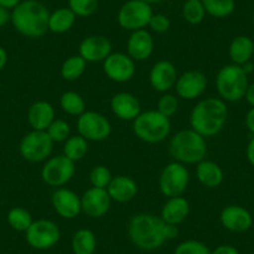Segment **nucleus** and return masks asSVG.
I'll return each instance as SVG.
<instances>
[{"label":"nucleus","mask_w":254,"mask_h":254,"mask_svg":"<svg viewBox=\"0 0 254 254\" xmlns=\"http://www.w3.org/2000/svg\"><path fill=\"white\" fill-rule=\"evenodd\" d=\"M100 0H69V8L77 18H89L99 9Z\"/></svg>","instance_id":"obj_35"},{"label":"nucleus","mask_w":254,"mask_h":254,"mask_svg":"<svg viewBox=\"0 0 254 254\" xmlns=\"http://www.w3.org/2000/svg\"><path fill=\"white\" fill-rule=\"evenodd\" d=\"M102 69L111 81L124 84L135 76L136 65L135 60L127 54L111 53L104 61Z\"/></svg>","instance_id":"obj_13"},{"label":"nucleus","mask_w":254,"mask_h":254,"mask_svg":"<svg viewBox=\"0 0 254 254\" xmlns=\"http://www.w3.org/2000/svg\"><path fill=\"white\" fill-rule=\"evenodd\" d=\"M246 153H247V160H248V162L254 167V136L248 142Z\"/></svg>","instance_id":"obj_44"},{"label":"nucleus","mask_w":254,"mask_h":254,"mask_svg":"<svg viewBox=\"0 0 254 254\" xmlns=\"http://www.w3.org/2000/svg\"><path fill=\"white\" fill-rule=\"evenodd\" d=\"M254 54V43L251 38L246 35H239L232 40L228 49V55L232 63L236 65H244L252 60Z\"/></svg>","instance_id":"obj_26"},{"label":"nucleus","mask_w":254,"mask_h":254,"mask_svg":"<svg viewBox=\"0 0 254 254\" xmlns=\"http://www.w3.org/2000/svg\"><path fill=\"white\" fill-rule=\"evenodd\" d=\"M211 254H239L238 249L234 248L233 246H228V244H223V246H219L212 252Z\"/></svg>","instance_id":"obj_41"},{"label":"nucleus","mask_w":254,"mask_h":254,"mask_svg":"<svg viewBox=\"0 0 254 254\" xmlns=\"http://www.w3.org/2000/svg\"><path fill=\"white\" fill-rule=\"evenodd\" d=\"M89 151V141L85 140L82 136H70L65 142H64L63 155L66 156L69 160L76 161L82 160L86 156Z\"/></svg>","instance_id":"obj_29"},{"label":"nucleus","mask_w":254,"mask_h":254,"mask_svg":"<svg viewBox=\"0 0 254 254\" xmlns=\"http://www.w3.org/2000/svg\"><path fill=\"white\" fill-rule=\"evenodd\" d=\"M10 10L0 5V28H3L4 25H6L10 21Z\"/></svg>","instance_id":"obj_42"},{"label":"nucleus","mask_w":254,"mask_h":254,"mask_svg":"<svg viewBox=\"0 0 254 254\" xmlns=\"http://www.w3.org/2000/svg\"><path fill=\"white\" fill-rule=\"evenodd\" d=\"M246 126L248 131L254 135V107H252L246 115Z\"/></svg>","instance_id":"obj_43"},{"label":"nucleus","mask_w":254,"mask_h":254,"mask_svg":"<svg viewBox=\"0 0 254 254\" xmlns=\"http://www.w3.org/2000/svg\"><path fill=\"white\" fill-rule=\"evenodd\" d=\"M8 223L14 231L18 232H26L29 227L33 223V217H31L30 212L28 209L23 208V207H14L9 211Z\"/></svg>","instance_id":"obj_34"},{"label":"nucleus","mask_w":254,"mask_h":254,"mask_svg":"<svg viewBox=\"0 0 254 254\" xmlns=\"http://www.w3.org/2000/svg\"><path fill=\"white\" fill-rule=\"evenodd\" d=\"M206 9H204L202 0H186L182 6V16L186 23L190 25H198L206 18Z\"/></svg>","instance_id":"obj_33"},{"label":"nucleus","mask_w":254,"mask_h":254,"mask_svg":"<svg viewBox=\"0 0 254 254\" xmlns=\"http://www.w3.org/2000/svg\"><path fill=\"white\" fill-rule=\"evenodd\" d=\"M206 13L217 19H224L232 15L236 9L234 0H202Z\"/></svg>","instance_id":"obj_32"},{"label":"nucleus","mask_w":254,"mask_h":254,"mask_svg":"<svg viewBox=\"0 0 254 254\" xmlns=\"http://www.w3.org/2000/svg\"><path fill=\"white\" fill-rule=\"evenodd\" d=\"M75 175V162L66 156L59 155L46 160L41 170V178L50 187L60 188L69 183Z\"/></svg>","instance_id":"obj_10"},{"label":"nucleus","mask_w":254,"mask_h":254,"mask_svg":"<svg viewBox=\"0 0 254 254\" xmlns=\"http://www.w3.org/2000/svg\"><path fill=\"white\" fill-rule=\"evenodd\" d=\"M152 15V6L148 3L142 0H127L117 13V23L125 30H141L148 26Z\"/></svg>","instance_id":"obj_7"},{"label":"nucleus","mask_w":254,"mask_h":254,"mask_svg":"<svg viewBox=\"0 0 254 254\" xmlns=\"http://www.w3.org/2000/svg\"><path fill=\"white\" fill-rule=\"evenodd\" d=\"M6 63H8V53L5 51V49L0 46V71L5 67Z\"/></svg>","instance_id":"obj_47"},{"label":"nucleus","mask_w":254,"mask_h":254,"mask_svg":"<svg viewBox=\"0 0 254 254\" xmlns=\"http://www.w3.org/2000/svg\"><path fill=\"white\" fill-rule=\"evenodd\" d=\"M110 105L115 116L122 121H133L141 114L140 101L130 92L116 94L111 99Z\"/></svg>","instance_id":"obj_21"},{"label":"nucleus","mask_w":254,"mask_h":254,"mask_svg":"<svg viewBox=\"0 0 254 254\" xmlns=\"http://www.w3.org/2000/svg\"><path fill=\"white\" fill-rule=\"evenodd\" d=\"M112 180V175L106 166H95L90 172V183L92 187L105 188L109 187L110 182Z\"/></svg>","instance_id":"obj_37"},{"label":"nucleus","mask_w":254,"mask_h":254,"mask_svg":"<svg viewBox=\"0 0 254 254\" xmlns=\"http://www.w3.org/2000/svg\"><path fill=\"white\" fill-rule=\"evenodd\" d=\"M60 107L65 114L70 116H77L84 114L86 110L85 100L80 94L75 91H66L64 92L60 97Z\"/></svg>","instance_id":"obj_31"},{"label":"nucleus","mask_w":254,"mask_h":254,"mask_svg":"<svg viewBox=\"0 0 254 254\" xmlns=\"http://www.w3.org/2000/svg\"><path fill=\"white\" fill-rule=\"evenodd\" d=\"M106 190L111 201L119 202V203H126V202L132 201L138 192L136 181L124 175L112 177Z\"/></svg>","instance_id":"obj_22"},{"label":"nucleus","mask_w":254,"mask_h":254,"mask_svg":"<svg viewBox=\"0 0 254 254\" xmlns=\"http://www.w3.org/2000/svg\"><path fill=\"white\" fill-rule=\"evenodd\" d=\"M153 38L146 29L132 31L127 40V55L135 61H145L153 53Z\"/></svg>","instance_id":"obj_20"},{"label":"nucleus","mask_w":254,"mask_h":254,"mask_svg":"<svg viewBox=\"0 0 254 254\" xmlns=\"http://www.w3.org/2000/svg\"><path fill=\"white\" fill-rule=\"evenodd\" d=\"M77 131L85 140L100 142L110 137L112 127L107 117L96 111H85L77 119Z\"/></svg>","instance_id":"obj_11"},{"label":"nucleus","mask_w":254,"mask_h":254,"mask_svg":"<svg viewBox=\"0 0 254 254\" xmlns=\"http://www.w3.org/2000/svg\"><path fill=\"white\" fill-rule=\"evenodd\" d=\"M77 16L70 8H59L50 13L49 30L54 34H65L74 26Z\"/></svg>","instance_id":"obj_27"},{"label":"nucleus","mask_w":254,"mask_h":254,"mask_svg":"<svg viewBox=\"0 0 254 254\" xmlns=\"http://www.w3.org/2000/svg\"><path fill=\"white\" fill-rule=\"evenodd\" d=\"M157 111L170 119L178 111V99L175 95L165 92L157 102Z\"/></svg>","instance_id":"obj_38"},{"label":"nucleus","mask_w":254,"mask_h":254,"mask_svg":"<svg viewBox=\"0 0 254 254\" xmlns=\"http://www.w3.org/2000/svg\"><path fill=\"white\" fill-rule=\"evenodd\" d=\"M170 153L182 165H197L207 156L206 138L192 128L180 131L171 138Z\"/></svg>","instance_id":"obj_4"},{"label":"nucleus","mask_w":254,"mask_h":254,"mask_svg":"<svg viewBox=\"0 0 254 254\" xmlns=\"http://www.w3.org/2000/svg\"><path fill=\"white\" fill-rule=\"evenodd\" d=\"M244 99L247 100V102H248L252 107H254V82L248 86Z\"/></svg>","instance_id":"obj_45"},{"label":"nucleus","mask_w":254,"mask_h":254,"mask_svg":"<svg viewBox=\"0 0 254 254\" xmlns=\"http://www.w3.org/2000/svg\"><path fill=\"white\" fill-rule=\"evenodd\" d=\"M228 109L226 102L218 97L201 100L190 111V128L206 137L218 135L226 126Z\"/></svg>","instance_id":"obj_2"},{"label":"nucleus","mask_w":254,"mask_h":254,"mask_svg":"<svg viewBox=\"0 0 254 254\" xmlns=\"http://www.w3.org/2000/svg\"><path fill=\"white\" fill-rule=\"evenodd\" d=\"M178 97L183 100H196L204 94L207 89V77L203 72L190 70L178 76L175 85Z\"/></svg>","instance_id":"obj_14"},{"label":"nucleus","mask_w":254,"mask_h":254,"mask_svg":"<svg viewBox=\"0 0 254 254\" xmlns=\"http://www.w3.org/2000/svg\"><path fill=\"white\" fill-rule=\"evenodd\" d=\"M197 180L207 188H217L223 182V171L218 163L209 160H203L197 163Z\"/></svg>","instance_id":"obj_25"},{"label":"nucleus","mask_w":254,"mask_h":254,"mask_svg":"<svg viewBox=\"0 0 254 254\" xmlns=\"http://www.w3.org/2000/svg\"><path fill=\"white\" fill-rule=\"evenodd\" d=\"M190 183V172L182 163L171 162L165 166L158 180L161 193L165 197L182 196Z\"/></svg>","instance_id":"obj_8"},{"label":"nucleus","mask_w":254,"mask_h":254,"mask_svg":"<svg viewBox=\"0 0 254 254\" xmlns=\"http://www.w3.org/2000/svg\"><path fill=\"white\" fill-rule=\"evenodd\" d=\"M96 237L90 229H79L72 237V252L75 254H94L96 251Z\"/></svg>","instance_id":"obj_28"},{"label":"nucleus","mask_w":254,"mask_h":254,"mask_svg":"<svg viewBox=\"0 0 254 254\" xmlns=\"http://www.w3.org/2000/svg\"><path fill=\"white\" fill-rule=\"evenodd\" d=\"M248 86V75L236 64L226 65L217 74L216 87L223 101L236 102L244 99Z\"/></svg>","instance_id":"obj_6"},{"label":"nucleus","mask_w":254,"mask_h":254,"mask_svg":"<svg viewBox=\"0 0 254 254\" xmlns=\"http://www.w3.org/2000/svg\"><path fill=\"white\" fill-rule=\"evenodd\" d=\"M142 1H146V3H148L150 5H152V4L160 3V1H162V0H142Z\"/></svg>","instance_id":"obj_49"},{"label":"nucleus","mask_w":254,"mask_h":254,"mask_svg":"<svg viewBox=\"0 0 254 254\" xmlns=\"http://www.w3.org/2000/svg\"><path fill=\"white\" fill-rule=\"evenodd\" d=\"M221 223L227 231L234 233H243L247 232L253 224V217L251 212L244 207L238 204H231L222 209Z\"/></svg>","instance_id":"obj_19"},{"label":"nucleus","mask_w":254,"mask_h":254,"mask_svg":"<svg viewBox=\"0 0 254 254\" xmlns=\"http://www.w3.org/2000/svg\"><path fill=\"white\" fill-rule=\"evenodd\" d=\"M86 70V61L80 55L67 58L61 65V77L66 81H76Z\"/></svg>","instance_id":"obj_30"},{"label":"nucleus","mask_w":254,"mask_h":254,"mask_svg":"<svg viewBox=\"0 0 254 254\" xmlns=\"http://www.w3.org/2000/svg\"><path fill=\"white\" fill-rule=\"evenodd\" d=\"M111 202L107 190L91 187L81 196V209L91 218H100L109 212Z\"/></svg>","instance_id":"obj_16"},{"label":"nucleus","mask_w":254,"mask_h":254,"mask_svg":"<svg viewBox=\"0 0 254 254\" xmlns=\"http://www.w3.org/2000/svg\"><path fill=\"white\" fill-rule=\"evenodd\" d=\"M148 26H150L151 30L155 31V33L165 34L170 30L171 21L165 14H153Z\"/></svg>","instance_id":"obj_40"},{"label":"nucleus","mask_w":254,"mask_h":254,"mask_svg":"<svg viewBox=\"0 0 254 254\" xmlns=\"http://www.w3.org/2000/svg\"><path fill=\"white\" fill-rule=\"evenodd\" d=\"M242 69L244 70V72H246L247 75H249L253 71V64H252L251 61H249V63H246L244 65H242Z\"/></svg>","instance_id":"obj_48"},{"label":"nucleus","mask_w":254,"mask_h":254,"mask_svg":"<svg viewBox=\"0 0 254 254\" xmlns=\"http://www.w3.org/2000/svg\"><path fill=\"white\" fill-rule=\"evenodd\" d=\"M185 1H186V0H185Z\"/></svg>","instance_id":"obj_51"},{"label":"nucleus","mask_w":254,"mask_h":254,"mask_svg":"<svg viewBox=\"0 0 254 254\" xmlns=\"http://www.w3.org/2000/svg\"><path fill=\"white\" fill-rule=\"evenodd\" d=\"M50 11L39 0H23L11 10L10 21L20 35L39 39L49 30Z\"/></svg>","instance_id":"obj_3"},{"label":"nucleus","mask_w":254,"mask_h":254,"mask_svg":"<svg viewBox=\"0 0 254 254\" xmlns=\"http://www.w3.org/2000/svg\"><path fill=\"white\" fill-rule=\"evenodd\" d=\"M190 202L185 197H171L163 204L162 211H161V218L166 223L178 226L186 221V218L190 214Z\"/></svg>","instance_id":"obj_24"},{"label":"nucleus","mask_w":254,"mask_h":254,"mask_svg":"<svg viewBox=\"0 0 254 254\" xmlns=\"http://www.w3.org/2000/svg\"><path fill=\"white\" fill-rule=\"evenodd\" d=\"M175 254H211L208 247L199 241L182 242L175 249Z\"/></svg>","instance_id":"obj_39"},{"label":"nucleus","mask_w":254,"mask_h":254,"mask_svg":"<svg viewBox=\"0 0 254 254\" xmlns=\"http://www.w3.org/2000/svg\"><path fill=\"white\" fill-rule=\"evenodd\" d=\"M132 124L136 137L146 143H160L168 137L171 132V121L157 110L141 112Z\"/></svg>","instance_id":"obj_5"},{"label":"nucleus","mask_w":254,"mask_h":254,"mask_svg":"<svg viewBox=\"0 0 254 254\" xmlns=\"http://www.w3.org/2000/svg\"><path fill=\"white\" fill-rule=\"evenodd\" d=\"M131 242L142 251H155L166 241L178 236L177 226L168 224L161 217L151 213H138L128 223Z\"/></svg>","instance_id":"obj_1"},{"label":"nucleus","mask_w":254,"mask_h":254,"mask_svg":"<svg viewBox=\"0 0 254 254\" xmlns=\"http://www.w3.org/2000/svg\"><path fill=\"white\" fill-rule=\"evenodd\" d=\"M252 18H253V23H254V10H253V14H252Z\"/></svg>","instance_id":"obj_50"},{"label":"nucleus","mask_w":254,"mask_h":254,"mask_svg":"<svg viewBox=\"0 0 254 254\" xmlns=\"http://www.w3.org/2000/svg\"><path fill=\"white\" fill-rule=\"evenodd\" d=\"M60 229L58 224L49 219H38L31 223L25 232L26 242L35 249H49L60 241Z\"/></svg>","instance_id":"obj_12"},{"label":"nucleus","mask_w":254,"mask_h":254,"mask_svg":"<svg viewBox=\"0 0 254 254\" xmlns=\"http://www.w3.org/2000/svg\"><path fill=\"white\" fill-rule=\"evenodd\" d=\"M23 0H0V5L4 6V8L9 9V10H13L16 5L21 3Z\"/></svg>","instance_id":"obj_46"},{"label":"nucleus","mask_w":254,"mask_h":254,"mask_svg":"<svg viewBox=\"0 0 254 254\" xmlns=\"http://www.w3.org/2000/svg\"><path fill=\"white\" fill-rule=\"evenodd\" d=\"M48 135L53 140V142H65L70 137V125L65 120H54L50 126L46 130Z\"/></svg>","instance_id":"obj_36"},{"label":"nucleus","mask_w":254,"mask_h":254,"mask_svg":"<svg viewBox=\"0 0 254 254\" xmlns=\"http://www.w3.org/2000/svg\"><path fill=\"white\" fill-rule=\"evenodd\" d=\"M54 142L46 131L33 130L26 133L20 141L19 152L21 157L31 163L43 162L48 160L53 152Z\"/></svg>","instance_id":"obj_9"},{"label":"nucleus","mask_w":254,"mask_h":254,"mask_svg":"<svg viewBox=\"0 0 254 254\" xmlns=\"http://www.w3.org/2000/svg\"><path fill=\"white\" fill-rule=\"evenodd\" d=\"M55 120V110L48 101H36L29 107L28 122L33 130L46 131Z\"/></svg>","instance_id":"obj_23"},{"label":"nucleus","mask_w":254,"mask_h":254,"mask_svg":"<svg viewBox=\"0 0 254 254\" xmlns=\"http://www.w3.org/2000/svg\"><path fill=\"white\" fill-rule=\"evenodd\" d=\"M51 204L60 217L65 219H74L82 212L81 197L69 188H56L51 196Z\"/></svg>","instance_id":"obj_15"},{"label":"nucleus","mask_w":254,"mask_h":254,"mask_svg":"<svg viewBox=\"0 0 254 254\" xmlns=\"http://www.w3.org/2000/svg\"><path fill=\"white\" fill-rule=\"evenodd\" d=\"M112 53L111 41L102 35H90L81 41L79 55L86 63H104Z\"/></svg>","instance_id":"obj_17"},{"label":"nucleus","mask_w":254,"mask_h":254,"mask_svg":"<svg viewBox=\"0 0 254 254\" xmlns=\"http://www.w3.org/2000/svg\"><path fill=\"white\" fill-rule=\"evenodd\" d=\"M178 79V72L175 64L168 60H160L155 64L150 71V84L157 92L170 91L175 87Z\"/></svg>","instance_id":"obj_18"}]
</instances>
